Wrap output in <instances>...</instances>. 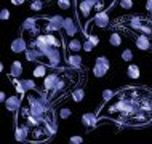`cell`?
<instances>
[{
	"label": "cell",
	"instance_id": "obj_1",
	"mask_svg": "<svg viewBox=\"0 0 152 144\" xmlns=\"http://www.w3.org/2000/svg\"><path fill=\"white\" fill-rule=\"evenodd\" d=\"M58 131L55 110L45 91L31 90L23 96V104L16 112L15 138L21 143H45Z\"/></svg>",
	"mask_w": 152,
	"mask_h": 144
},
{
	"label": "cell",
	"instance_id": "obj_2",
	"mask_svg": "<svg viewBox=\"0 0 152 144\" xmlns=\"http://www.w3.org/2000/svg\"><path fill=\"white\" fill-rule=\"evenodd\" d=\"M99 120H112L126 126H144L152 123V90L128 86L114 93L96 110Z\"/></svg>",
	"mask_w": 152,
	"mask_h": 144
},
{
	"label": "cell",
	"instance_id": "obj_3",
	"mask_svg": "<svg viewBox=\"0 0 152 144\" xmlns=\"http://www.w3.org/2000/svg\"><path fill=\"white\" fill-rule=\"evenodd\" d=\"M82 80V72L80 69L75 67H58V79H56V85L53 88L50 98L51 104H56L58 101L64 99L67 94H72V91L77 88V85L80 83Z\"/></svg>",
	"mask_w": 152,
	"mask_h": 144
},
{
	"label": "cell",
	"instance_id": "obj_4",
	"mask_svg": "<svg viewBox=\"0 0 152 144\" xmlns=\"http://www.w3.org/2000/svg\"><path fill=\"white\" fill-rule=\"evenodd\" d=\"M29 48L24 51L27 61H35L37 64H45L50 69L61 67L63 64V48L53 45L27 43Z\"/></svg>",
	"mask_w": 152,
	"mask_h": 144
},
{
	"label": "cell",
	"instance_id": "obj_5",
	"mask_svg": "<svg viewBox=\"0 0 152 144\" xmlns=\"http://www.w3.org/2000/svg\"><path fill=\"white\" fill-rule=\"evenodd\" d=\"M115 0H75V13L85 37L91 19L102 11H109Z\"/></svg>",
	"mask_w": 152,
	"mask_h": 144
},
{
	"label": "cell",
	"instance_id": "obj_6",
	"mask_svg": "<svg viewBox=\"0 0 152 144\" xmlns=\"http://www.w3.org/2000/svg\"><path fill=\"white\" fill-rule=\"evenodd\" d=\"M110 29L123 31L126 34H144L152 42V18L149 16H138V15H126L118 16L115 21H112Z\"/></svg>",
	"mask_w": 152,
	"mask_h": 144
},
{
	"label": "cell",
	"instance_id": "obj_7",
	"mask_svg": "<svg viewBox=\"0 0 152 144\" xmlns=\"http://www.w3.org/2000/svg\"><path fill=\"white\" fill-rule=\"evenodd\" d=\"M110 69V63L109 59L106 56H98L96 61H94V66H93V75L98 77V79H101V77H104L106 74L109 72Z\"/></svg>",
	"mask_w": 152,
	"mask_h": 144
},
{
	"label": "cell",
	"instance_id": "obj_8",
	"mask_svg": "<svg viewBox=\"0 0 152 144\" xmlns=\"http://www.w3.org/2000/svg\"><path fill=\"white\" fill-rule=\"evenodd\" d=\"M130 37L134 40V45H136L138 50L149 51L152 48V42H151V39L147 35H144V34H130Z\"/></svg>",
	"mask_w": 152,
	"mask_h": 144
},
{
	"label": "cell",
	"instance_id": "obj_9",
	"mask_svg": "<svg viewBox=\"0 0 152 144\" xmlns=\"http://www.w3.org/2000/svg\"><path fill=\"white\" fill-rule=\"evenodd\" d=\"M91 24H93V26H96V27H99V29L109 27V26H110L109 13H107V11H102V13L96 15V16H94V18L91 19ZM87 35H88V32H87Z\"/></svg>",
	"mask_w": 152,
	"mask_h": 144
},
{
	"label": "cell",
	"instance_id": "obj_10",
	"mask_svg": "<svg viewBox=\"0 0 152 144\" xmlns=\"http://www.w3.org/2000/svg\"><path fill=\"white\" fill-rule=\"evenodd\" d=\"M23 104V96L21 94H15V96H8L5 101V107L10 112H18V109Z\"/></svg>",
	"mask_w": 152,
	"mask_h": 144
},
{
	"label": "cell",
	"instance_id": "obj_11",
	"mask_svg": "<svg viewBox=\"0 0 152 144\" xmlns=\"http://www.w3.org/2000/svg\"><path fill=\"white\" fill-rule=\"evenodd\" d=\"M79 27H80V24H77V21H75L74 18H66V19H64V27H63V31H64L66 35L74 37L77 32H79Z\"/></svg>",
	"mask_w": 152,
	"mask_h": 144
},
{
	"label": "cell",
	"instance_id": "obj_12",
	"mask_svg": "<svg viewBox=\"0 0 152 144\" xmlns=\"http://www.w3.org/2000/svg\"><path fill=\"white\" fill-rule=\"evenodd\" d=\"M10 48H11V51L13 53H24L29 48V45H27V40H26V37H18V39H15L13 42H11L10 45Z\"/></svg>",
	"mask_w": 152,
	"mask_h": 144
},
{
	"label": "cell",
	"instance_id": "obj_13",
	"mask_svg": "<svg viewBox=\"0 0 152 144\" xmlns=\"http://www.w3.org/2000/svg\"><path fill=\"white\" fill-rule=\"evenodd\" d=\"M99 122V118H98V114L94 112V114H83L82 115V123H83L87 128H94L96 126V123Z\"/></svg>",
	"mask_w": 152,
	"mask_h": 144
},
{
	"label": "cell",
	"instance_id": "obj_14",
	"mask_svg": "<svg viewBox=\"0 0 152 144\" xmlns=\"http://www.w3.org/2000/svg\"><path fill=\"white\" fill-rule=\"evenodd\" d=\"M66 63L71 66V67L82 69V56L77 55V53H69V55L66 56Z\"/></svg>",
	"mask_w": 152,
	"mask_h": 144
},
{
	"label": "cell",
	"instance_id": "obj_15",
	"mask_svg": "<svg viewBox=\"0 0 152 144\" xmlns=\"http://www.w3.org/2000/svg\"><path fill=\"white\" fill-rule=\"evenodd\" d=\"M23 75V63L21 61H13V64H11L10 67V74H8V77H21Z\"/></svg>",
	"mask_w": 152,
	"mask_h": 144
},
{
	"label": "cell",
	"instance_id": "obj_16",
	"mask_svg": "<svg viewBox=\"0 0 152 144\" xmlns=\"http://www.w3.org/2000/svg\"><path fill=\"white\" fill-rule=\"evenodd\" d=\"M82 48H83V43L80 42V40L74 39V37H71V40L67 42V51L69 53H79Z\"/></svg>",
	"mask_w": 152,
	"mask_h": 144
},
{
	"label": "cell",
	"instance_id": "obj_17",
	"mask_svg": "<svg viewBox=\"0 0 152 144\" xmlns=\"http://www.w3.org/2000/svg\"><path fill=\"white\" fill-rule=\"evenodd\" d=\"M48 69H50V67H48V66H45V64H37L35 69L32 71V74H34L35 79H40V77L45 79V75L48 74Z\"/></svg>",
	"mask_w": 152,
	"mask_h": 144
},
{
	"label": "cell",
	"instance_id": "obj_18",
	"mask_svg": "<svg viewBox=\"0 0 152 144\" xmlns=\"http://www.w3.org/2000/svg\"><path fill=\"white\" fill-rule=\"evenodd\" d=\"M126 75H128L130 79H133V80L139 79V75H141L139 66H138V64H130V66H128V69H126Z\"/></svg>",
	"mask_w": 152,
	"mask_h": 144
},
{
	"label": "cell",
	"instance_id": "obj_19",
	"mask_svg": "<svg viewBox=\"0 0 152 144\" xmlns=\"http://www.w3.org/2000/svg\"><path fill=\"white\" fill-rule=\"evenodd\" d=\"M71 98L74 99V102H80L85 98V90L83 88H75L71 94Z\"/></svg>",
	"mask_w": 152,
	"mask_h": 144
},
{
	"label": "cell",
	"instance_id": "obj_20",
	"mask_svg": "<svg viewBox=\"0 0 152 144\" xmlns=\"http://www.w3.org/2000/svg\"><path fill=\"white\" fill-rule=\"evenodd\" d=\"M109 43L112 45V47H120L122 45V35L118 34V32H112L109 37Z\"/></svg>",
	"mask_w": 152,
	"mask_h": 144
},
{
	"label": "cell",
	"instance_id": "obj_21",
	"mask_svg": "<svg viewBox=\"0 0 152 144\" xmlns=\"http://www.w3.org/2000/svg\"><path fill=\"white\" fill-rule=\"evenodd\" d=\"M11 82H13V86L16 88V91H18V94H21V96H24L26 94V90H24V86L21 83V80H18V77H10Z\"/></svg>",
	"mask_w": 152,
	"mask_h": 144
},
{
	"label": "cell",
	"instance_id": "obj_22",
	"mask_svg": "<svg viewBox=\"0 0 152 144\" xmlns=\"http://www.w3.org/2000/svg\"><path fill=\"white\" fill-rule=\"evenodd\" d=\"M21 83H23V86H24V90H26V93H27V91H31V90H37L35 82H34V80H31V79L21 80Z\"/></svg>",
	"mask_w": 152,
	"mask_h": 144
},
{
	"label": "cell",
	"instance_id": "obj_23",
	"mask_svg": "<svg viewBox=\"0 0 152 144\" xmlns=\"http://www.w3.org/2000/svg\"><path fill=\"white\" fill-rule=\"evenodd\" d=\"M43 8V0H34L31 3V10L32 11H40Z\"/></svg>",
	"mask_w": 152,
	"mask_h": 144
},
{
	"label": "cell",
	"instance_id": "obj_24",
	"mask_svg": "<svg viewBox=\"0 0 152 144\" xmlns=\"http://www.w3.org/2000/svg\"><path fill=\"white\" fill-rule=\"evenodd\" d=\"M58 7L61 10H69L72 7V0H58Z\"/></svg>",
	"mask_w": 152,
	"mask_h": 144
},
{
	"label": "cell",
	"instance_id": "obj_25",
	"mask_svg": "<svg viewBox=\"0 0 152 144\" xmlns=\"http://www.w3.org/2000/svg\"><path fill=\"white\" fill-rule=\"evenodd\" d=\"M122 59L126 61V63H130V61L133 59V51L128 50V48H126V50H123L122 51Z\"/></svg>",
	"mask_w": 152,
	"mask_h": 144
},
{
	"label": "cell",
	"instance_id": "obj_26",
	"mask_svg": "<svg viewBox=\"0 0 152 144\" xmlns=\"http://www.w3.org/2000/svg\"><path fill=\"white\" fill-rule=\"evenodd\" d=\"M59 117L63 118V120H66V118H69V117H71V109L63 107V109L59 110Z\"/></svg>",
	"mask_w": 152,
	"mask_h": 144
},
{
	"label": "cell",
	"instance_id": "obj_27",
	"mask_svg": "<svg viewBox=\"0 0 152 144\" xmlns=\"http://www.w3.org/2000/svg\"><path fill=\"white\" fill-rule=\"evenodd\" d=\"M120 7L125 10H130V8H133V0H120Z\"/></svg>",
	"mask_w": 152,
	"mask_h": 144
},
{
	"label": "cell",
	"instance_id": "obj_28",
	"mask_svg": "<svg viewBox=\"0 0 152 144\" xmlns=\"http://www.w3.org/2000/svg\"><path fill=\"white\" fill-rule=\"evenodd\" d=\"M0 19H2V21L10 19V10H8V8H3V10L0 11Z\"/></svg>",
	"mask_w": 152,
	"mask_h": 144
},
{
	"label": "cell",
	"instance_id": "obj_29",
	"mask_svg": "<svg viewBox=\"0 0 152 144\" xmlns=\"http://www.w3.org/2000/svg\"><path fill=\"white\" fill-rule=\"evenodd\" d=\"M93 48H94V45H93L91 42H90L88 39H87V40L83 42V50L87 51V53H90V51H93Z\"/></svg>",
	"mask_w": 152,
	"mask_h": 144
},
{
	"label": "cell",
	"instance_id": "obj_30",
	"mask_svg": "<svg viewBox=\"0 0 152 144\" xmlns=\"http://www.w3.org/2000/svg\"><path fill=\"white\" fill-rule=\"evenodd\" d=\"M114 93H115V91H112V90H104V91H102V98H104V101H109L110 99V98H112L114 96Z\"/></svg>",
	"mask_w": 152,
	"mask_h": 144
},
{
	"label": "cell",
	"instance_id": "obj_31",
	"mask_svg": "<svg viewBox=\"0 0 152 144\" xmlns=\"http://www.w3.org/2000/svg\"><path fill=\"white\" fill-rule=\"evenodd\" d=\"M87 39L90 40V42H91L94 47H96V45H99V37L98 35H93V34H90V35H87Z\"/></svg>",
	"mask_w": 152,
	"mask_h": 144
},
{
	"label": "cell",
	"instance_id": "obj_32",
	"mask_svg": "<svg viewBox=\"0 0 152 144\" xmlns=\"http://www.w3.org/2000/svg\"><path fill=\"white\" fill-rule=\"evenodd\" d=\"M69 143L71 144H82L83 143V138L82 136H72L71 139H69Z\"/></svg>",
	"mask_w": 152,
	"mask_h": 144
},
{
	"label": "cell",
	"instance_id": "obj_33",
	"mask_svg": "<svg viewBox=\"0 0 152 144\" xmlns=\"http://www.w3.org/2000/svg\"><path fill=\"white\" fill-rule=\"evenodd\" d=\"M10 2H11V5H23L26 0H10Z\"/></svg>",
	"mask_w": 152,
	"mask_h": 144
},
{
	"label": "cell",
	"instance_id": "obj_34",
	"mask_svg": "<svg viewBox=\"0 0 152 144\" xmlns=\"http://www.w3.org/2000/svg\"><path fill=\"white\" fill-rule=\"evenodd\" d=\"M146 8H147V11H151V13H152V0H147V2H146Z\"/></svg>",
	"mask_w": 152,
	"mask_h": 144
},
{
	"label": "cell",
	"instance_id": "obj_35",
	"mask_svg": "<svg viewBox=\"0 0 152 144\" xmlns=\"http://www.w3.org/2000/svg\"><path fill=\"white\" fill-rule=\"evenodd\" d=\"M0 101H3V102L7 101V94H5V91H2V93H0Z\"/></svg>",
	"mask_w": 152,
	"mask_h": 144
},
{
	"label": "cell",
	"instance_id": "obj_36",
	"mask_svg": "<svg viewBox=\"0 0 152 144\" xmlns=\"http://www.w3.org/2000/svg\"><path fill=\"white\" fill-rule=\"evenodd\" d=\"M43 2H47V0H43ZM48 2H50V0H48Z\"/></svg>",
	"mask_w": 152,
	"mask_h": 144
}]
</instances>
